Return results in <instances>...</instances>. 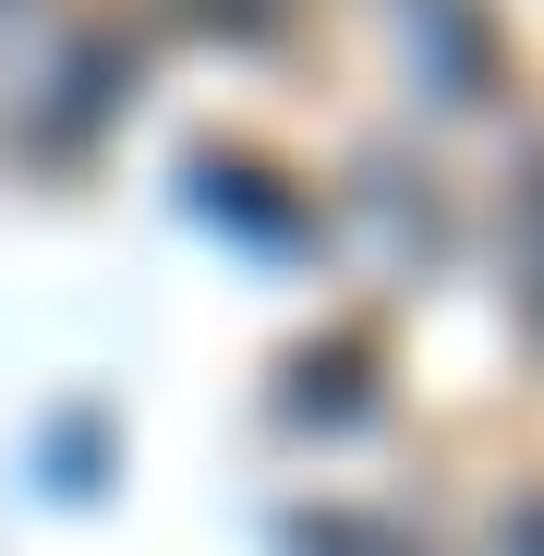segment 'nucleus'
Returning a JSON list of instances; mask_svg holds the SVG:
<instances>
[{
	"mask_svg": "<svg viewBox=\"0 0 544 556\" xmlns=\"http://www.w3.org/2000/svg\"><path fill=\"white\" fill-rule=\"evenodd\" d=\"M339 218H351V242H363V266H376V278H423V266L447 254V206H435V169H423V157H388V146L351 169Z\"/></svg>",
	"mask_w": 544,
	"mask_h": 556,
	"instance_id": "1",
	"label": "nucleus"
},
{
	"mask_svg": "<svg viewBox=\"0 0 544 556\" xmlns=\"http://www.w3.org/2000/svg\"><path fill=\"white\" fill-rule=\"evenodd\" d=\"M400 61L423 85V110H484V85H496L484 0H400Z\"/></svg>",
	"mask_w": 544,
	"mask_h": 556,
	"instance_id": "2",
	"label": "nucleus"
},
{
	"mask_svg": "<svg viewBox=\"0 0 544 556\" xmlns=\"http://www.w3.org/2000/svg\"><path fill=\"white\" fill-rule=\"evenodd\" d=\"M194 206L206 218H230L242 242H266V254H303V242H327L315 230V194H291L279 169H254V157H194Z\"/></svg>",
	"mask_w": 544,
	"mask_h": 556,
	"instance_id": "3",
	"label": "nucleus"
},
{
	"mask_svg": "<svg viewBox=\"0 0 544 556\" xmlns=\"http://www.w3.org/2000/svg\"><path fill=\"white\" fill-rule=\"evenodd\" d=\"M388 412V376L363 351H291V376H279V424H315V435H351V424H376Z\"/></svg>",
	"mask_w": 544,
	"mask_h": 556,
	"instance_id": "4",
	"label": "nucleus"
},
{
	"mask_svg": "<svg viewBox=\"0 0 544 556\" xmlns=\"http://www.w3.org/2000/svg\"><path fill=\"white\" fill-rule=\"evenodd\" d=\"M508 291H520V315H532V339H544V181H532V194H520V218H508Z\"/></svg>",
	"mask_w": 544,
	"mask_h": 556,
	"instance_id": "5",
	"label": "nucleus"
},
{
	"mask_svg": "<svg viewBox=\"0 0 544 556\" xmlns=\"http://www.w3.org/2000/svg\"><path fill=\"white\" fill-rule=\"evenodd\" d=\"M496 556H544V496H520V508L496 520Z\"/></svg>",
	"mask_w": 544,
	"mask_h": 556,
	"instance_id": "6",
	"label": "nucleus"
}]
</instances>
